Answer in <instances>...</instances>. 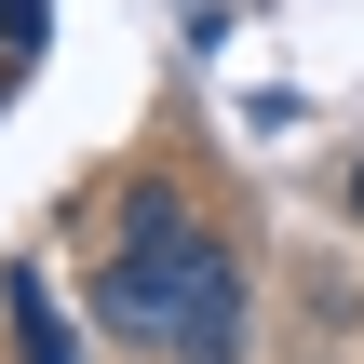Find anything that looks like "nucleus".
Masks as SVG:
<instances>
[{
	"instance_id": "1",
	"label": "nucleus",
	"mask_w": 364,
	"mask_h": 364,
	"mask_svg": "<svg viewBox=\"0 0 364 364\" xmlns=\"http://www.w3.org/2000/svg\"><path fill=\"white\" fill-rule=\"evenodd\" d=\"M108 324L149 338V351H176V364H230L243 351V284H230V257H216L203 230L149 216V230L108 257Z\"/></svg>"
},
{
	"instance_id": "2",
	"label": "nucleus",
	"mask_w": 364,
	"mask_h": 364,
	"mask_svg": "<svg viewBox=\"0 0 364 364\" xmlns=\"http://www.w3.org/2000/svg\"><path fill=\"white\" fill-rule=\"evenodd\" d=\"M14 338H27V364H81V338H68V311H54L41 270H14Z\"/></svg>"
}]
</instances>
